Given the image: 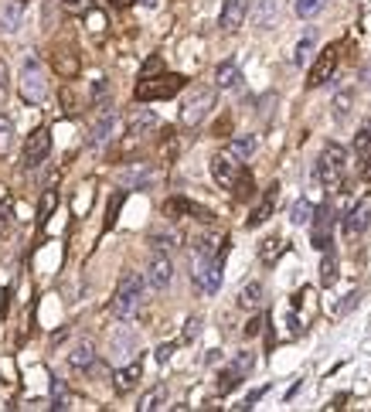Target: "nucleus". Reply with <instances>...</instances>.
Listing matches in <instances>:
<instances>
[{"instance_id": "6e6d98bb", "label": "nucleus", "mask_w": 371, "mask_h": 412, "mask_svg": "<svg viewBox=\"0 0 371 412\" xmlns=\"http://www.w3.org/2000/svg\"><path fill=\"white\" fill-rule=\"evenodd\" d=\"M143 4H147V7H157V0H143Z\"/></svg>"}, {"instance_id": "6ab92c4d", "label": "nucleus", "mask_w": 371, "mask_h": 412, "mask_svg": "<svg viewBox=\"0 0 371 412\" xmlns=\"http://www.w3.org/2000/svg\"><path fill=\"white\" fill-rule=\"evenodd\" d=\"M276 195H279V184H269L266 195H262V201L255 205V212L249 215V222H245L249 229H259L262 222H269V215H273V208H276Z\"/></svg>"}, {"instance_id": "5fc2aeb1", "label": "nucleus", "mask_w": 371, "mask_h": 412, "mask_svg": "<svg viewBox=\"0 0 371 412\" xmlns=\"http://www.w3.org/2000/svg\"><path fill=\"white\" fill-rule=\"evenodd\" d=\"M109 4H113V7H119V11H123V7H130L133 0H109Z\"/></svg>"}, {"instance_id": "f257e3e1", "label": "nucleus", "mask_w": 371, "mask_h": 412, "mask_svg": "<svg viewBox=\"0 0 371 412\" xmlns=\"http://www.w3.org/2000/svg\"><path fill=\"white\" fill-rule=\"evenodd\" d=\"M143 290H147L143 276H140L137 269H126V273L119 276L116 296H113V317L130 320V317L140 310V303H143Z\"/></svg>"}, {"instance_id": "9d476101", "label": "nucleus", "mask_w": 371, "mask_h": 412, "mask_svg": "<svg viewBox=\"0 0 371 412\" xmlns=\"http://www.w3.org/2000/svg\"><path fill=\"white\" fill-rule=\"evenodd\" d=\"M212 177H215V184H221V188H235V181L242 177V160L235 157L232 150L229 154H215L212 157Z\"/></svg>"}, {"instance_id": "49530a36", "label": "nucleus", "mask_w": 371, "mask_h": 412, "mask_svg": "<svg viewBox=\"0 0 371 412\" xmlns=\"http://www.w3.org/2000/svg\"><path fill=\"white\" fill-rule=\"evenodd\" d=\"M7 143H11V123H7V119L0 116V150H4Z\"/></svg>"}, {"instance_id": "cd10ccee", "label": "nucleus", "mask_w": 371, "mask_h": 412, "mask_svg": "<svg viewBox=\"0 0 371 412\" xmlns=\"http://www.w3.org/2000/svg\"><path fill=\"white\" fill-rule=\"evenodd\" d=\"M286 249V242L279 236H269V238H262V246H259V259L262 262H276V255Z\"/></svg>"}, {"instance_id": "37998d69", "label": "nucleus", "mask_w": 371, "mask_h": 412, "mask_svg": "<svg viewBox=\"0 0 371 412\" xmlns=\"http://www.w3.org/2000/svg\"><path fill=\"white\" fill-rule=\"evenodd\" d=\"M160 72H164V61H160V59H157V55H154V59H150V61H147V65H143V72H140V79H150V75H160Z\"/></svg>"}, {"instance_id": "864d4df0", "label": "nucleus", "mask_w": 371, "mask_h": 412, "mask_svg": "<svg viewBox=\"0 0 371 412\" xmlns=\"http://www.w3.org/2000/svg\"><path fill=\"white\" fill-rule=\"evenodd\" d=\"M354 303H358V293H351V296H348V300H344V303H341V307H337V310H341V314H344V310H351Z\"/></svg>"}, {"instance_id": "aec40b11", "label": "nucleus", "mask_w": 371, "mask_h": 412, "mask_svg": "<svg viewBox=\"0 0 371 412\" xmlns=\"http://www.w3.org/2000/svg\"><path fill=\"white\" fill-rule=\"evenodd\" d=\"M279 14H283V0H255L253 18L259 28H273L276 20H279Z\"/></svg>"}, {"instance_id": "423d86ee", "label": "nucleus", "mask_w": 371, "mask_h": 412, "mask_svg": "<svg viewBox=\"0 0 371 412\" xmlns=\"http://www.w3.org/2000/svg\"><path fill=\"white\" fill-rule=\"evenodd\" d=\"M253 368H255V354L253 351H238L232 361H229V368L218 375V392L225 395V392H232V389H238L242 378H249Z\"/></svg>"}, {"instance_id": "603ef678", "label": "nucleus", "mask_w": 371, "mask_h": 412, "mask_svg": "<svg viewBox=\"0 0 371 412\" xmlns=\"http://www.w3.org/2000/svg\"><path fill=\"white\" fill-rule=\"evenodd\" d=\"M171 354H174V344H160V348H157V361H167Z\"/></svg>"}, {"instance_id": "a19ab883", "label": "nucleus", "mask_w": 371, "mask_h": 412, "mask_svg": "<svg viewBox=\"0 0 371 412\" xmlns=\"http://www.w3.org/2000/svg\"><path fill=\"white\" fill-rule=\"evenodd\" d=\"M310 48H313V35H307V38L296 44V65H303V61L310 59Z\"/></svg>"}, {"instance_id": "4be33fe9", "label": "nucleus", "mask_w": 371, "mask_h": 412, "mask_svg": "<svg viewBox=\"0 0 371 412\" xmlns=\"http://www.w3.org/2000/svg\"><path fill=\"white\" fill-rule=\"evenodd\" d=\"M140 375H143V368H140V361H133V365H126V368H119V372L113 375V385H116V392H119V395L133 392V389H137V382H140Z\"/></svg>"}, {"instance_id": "4c0bfd02", "label": "nucleus", "mask_w": 371, "mask_h": 412, "mask_svg": "<svg viewBox=\"0 0 371 412\" xmlns=\"http://www.w3.org/2000/svg\"><path fill=\"white\" fill-rule=\"evenodd\" d=\"M348 113H351V92H341L334 99V119H344Z\"/></svg>"}, {"instance_id": "2eb2a0df", "label": "nucleus", "mask_w": 371, "mask_h": 412, "mask_svg": "<svg viewBox=\"0 0 371 412\" xmlns=\"http://www.w3.org/2000/svg\"><path fill=\"white\" fill-rule=\"evenodd\" d=\"M245 18H249V0H225L218 24H221V31H238L245 24Z\"/></svg>"}, {"instance_id": "a211bd4d", "label": "nucleus", "mask_w": 371, "mask_h": 412, "mask_svg": "<svg viewBox=\"0 0 371 412\" xmlns=\"http://www.w3.org/2000/svg\"><path fill=\"white\" fill-rule=\"evenodd\" d=\"M24 20V4L20 0H0V31L14 35Z\"/></svg>"}, {"instance_id": "79ce46f5", "label": "nucleus", "mask_w": 371, "mask_h": 412, "mask_svg": "<svg viewBox=\"0 0 371 412\" xmlns=\"http://www.w3.org/2000/svg\"><path fill=\"white\" fill-rule=\"evenodd\" d=\"M119 208H123V195H116L113 201H109V215H106V229H113L119 218Z\"/></svg>"}, {"instance_id": "1a4fd4ad", "label": "nucleus", "mask_w": 371, "mask_h": 412, "mask_svg": "<svg viewBox=\"0 0 371 412\" xmlns=\"http://www.w3.org/2000/svg\"><path fill=\"white\" fill-rule=\"evenodd\" d=\"M337 59H341V48L337 44H327L320 55H317V61L310 65V75H307V85L310 89H317V85H324V82L334 75V68H337Z\"/></svg>"}, {"instance_id": "3c124183", "label": "nucleus", "mask_w": 371, "mask_h": 412, "mask_svg": "<svg viewBox=\"0 0 371 412\" xmlns=\"http://www.w3.org/2000/svg\"><path fill=\"white\" fill-rule=\"evenodd\" d=\"M7 310H11V286H7L4 296H0V317H7Z\"/></svg>"}, {"instance_id": "09e8293b", "label": "nucleus", "mask_w": 371, "mask_h": 412, "mask_svg": "<svg viewBox=\"0 0 371 412\" xmlns=\"http://www.w3.org/2000/svg\"><path fill=\"white\" fill-rule=\"evenodd\" d=\"M89 18H92V31H96V35H102V28H106V18H102L99 11H89Z\"/></svg>"}, {"instance_id": "e433bc0d", "label": "nucleus", "mask_w": 371, "mask_h": 412, "mask_svg": "<svg viewBox=\"0 0 371 412\" xmlns=\"http://www.w3.org/2000/svg\"><path fill=\"white\" fill-rule=\"evenodd\" d=\"M92 106H109V102H106V99H109V82L106 79H96L92 82Z\"/></svg>"}, {"instance_id": "a18cd8bd", "label": "nucleus", "mask_w": 371, "mask_h": 412, "mask_svg": "<svg viewBox=\"0 0 371 412\" xmlns=\"http://www.w3.org/2000/svg\"><path fill=\"white\" fill-rule=\"evenodd\" d=\"M197 334H201V320L191 317V320H188V327H184V341H195Z\"/></svg>"}, {"instance_id": "72a5a7b5", "label": "nucleus", "mask_w": 371, "mask_h": 412, "mask_svg": "<svg viewBox=\"0 0 371 412\" xmlns=\"http://www.w3.org/2000/svg\"><path fill=\"white\" fill-rule=\"evenodd\" d=\"M320 283H324V286H334V283H337V259H334V253H327L324 262H320Z\"/></svg>"}, {"instance_id": "5701e85b", "label": "nucleus", "mask_w": 371, "mask_h": 412, "mask_svg": "<svg viewBox=\"0 0 371 412\" xmlns=\"http://www.w3.org/2000/svg\"><path fill=\"white\" fill-rule=\"evenodd\" d=\"M154 184V167L133 164L130 171H123V188H150Z\"/></svg>"}, {"instance_id": "4468645a", "label": "nucleus", "mask_w": 371, "mask_h": 412, "mask_svg": "<svg viewBox=\"0 0 371 412\" xmlns=\"http://www.w3.org/2000/svg\"><path fill=\"white\" fill-rule=\"evenodd\" d=\"M334 222H337V215H334L331 205H320V208L313 212V246H317V249H327V246H331Z\"/></svg>"}, {"instance_id": "c85d7f7f", "label": "nucleus", "mask_w": 371, "mask_h": 412, "mask_svg": "<svg viewBox=\"0 0 371 412\" xmlns=\"http://www.w3.org/2000/svg\"><path fill=\"white\" fill-rule=\"evenodd\" d=\"M55 205H59V191H55V188H48L44 198H41V205H38V225L41 229L48 225V218H51V212H55Z\"/></svg>"}, {"instance_id": "a878e982", "label": "nucleus", "mask_w": 371, "mask_h": 412, "mask_svg": "<svg viewBox=\"0 0 371 412\" xmlns=\"http://www.w3.org/2000/svg\"><path fill=\"white\" fill-rule=\"evenodd\" d=\"M262 293H266L262 283H245V286L238 290V307H242V310H255V307L262 303Z\"/></svg>"}, {"instance_id": "393cba45", "label": "nucleus", "mask_w": 371, "mask_h": 412, "mask_svg": "<svg viewBox=\"0 0 371 412\" xmlns=\"http://www.w3.org/2000/svg\"><path fill=\"white\" fill-rule=\"evenodd\" d=\"M215 82H218V89H235V85L242 82L238 65H235V61H221V65L215 68Z\"/></svg>"}, {"instance_id": "8fccbe9b", "label": "nucleus", "mask_w": 371, "mask_h": 412, "mask_svg": "<svg viewBox=\"0 0 371 412\" xmlns=\"http://www.w3.org/2000/svg\"><path fill=\"white\" fill-rule=\"evenodd\" d=\"M262 324H266V317H255V320H249V327H245V334L253 337V334L262 331Z\"/></svg>"}, {"instance_id": "0eeeda50", "label": "nucleus", "mask_w": 371, "mask_h": 412, "mask_svg": "<svg viewBox=\"0 0 371 412\" xmlns=\"http://www.w3.org/2000/svg\"><path fill=\"white\" fill-rule=\"evenodd\" d=\"M212 106H215V89H195L191 96L184 99V106H181V123L184 126H197L201 119L212 113Z\"/></svg>"}, {"instance_id": "7c9ffc66", "label": "nucleus", "mask_w": 371, "mask_h": 412, "mask_svg": "<svg viewBox=\"0 0 371 412\" xmlns=\"http://www.w3.org/2000/svg\"><path fill=\"white\" fill-rule=\"evenodd\" d=\"M229 150H232L238 160H249L255 154V137H238V140H232V143H229Z\"/></svg>"}, {"instance_id": "c756f323", "label": "nucleus", "mask_w": 371, "mask_h": 412, "mask_svg": "<svg viewBox=\"0 0 371 412\" xmlns=\"http://www.w3.org/2000/svg\"><path fill=\"white\" fill-rule=\"evenodd\" d=\"M51 409H72V395H68V389H65L61 378L51 382Z\"/></svg>"}, {"instance_id": "c03bdc74", "label": "nucleus", "mask_w": 371, "mask_h": 412, "mask_svg": "<svg viewBox=\"0 0 371 412\" xmlns=\"http://www.w3.org/2000/svg\"><path fill=\"white\" fill-rule=\"evenodd\" d=\"M65 4V11H72V14H85V11H92V0H61Z\"/></svg>"}, {"instance_id": "473e14b6", "label": "nucleus", "mask_w": 371, "mask_h": 412, "mask_svg": "<svg viewBox=\"0 0 371 412\" xmlns=\"http://www.w3.org/2000/svg\"><path fill=\"white\" fill-rule=\"evenodd\" d=\"M313 212H317V208H313L310 201L300 198V201L293 205V212H290V218H293V225H307V222H313Z\"/></svg>"}, {"instance_id": "ddd939ff", "label": "nucleus", "mask_w": 371, "mask_h": 412, "mask_svg": "<svg viewBox=\"0 0 371 412\" xmlns=\"http://www.w3.org/2000/svg\"><path fill=\"white\" fill-rule=\"evenodd\" d=\"M171 279H174V262H171V255L157 253L154 259H150V266H147V283H150L154 290H167Z\"/></svg>"}, {"instance_id": "7ed1b4c3", "label": "nucleus", "mask_w": 371, "mask_h": 412, "mask_svg": "<svg viewBox=\"0 0 371 412\" xmlns=\"http://www.w3.org/2000/svg\"><path fill=\"white\" fill-rule=\"evenodd\" d=\"M18 82H20V96L28 99L31 106L44 102V99H48V92H51V85H48V72H44V65H41L35 55H28V59H24Z\"/></svg>"}, {"instance_id": "2f4dec72", "label": "nucleus", "mask_w": 371, "mask_h": 412, "mask_svg": "<svg viewBox=\"0 0 371 412\" xmlns=\"http://www.w3.org/2000/svg\"><path fill=\"white\" fill-rule=\"evenodd\" d=\"M324 7H327V0H296V18L310 20V18H317Z\"/></svg>"}, {"instance_id": "dca6fc26", "label": "nucleus", "mask_w": 371, "mask_h": 412, "mask_svg": "<svg viewBox=\"0 0 371 412\" xmlns=\"http://www.w3.org/2000/svg\"><path fill=\"white\" fill-rule=\"evenodd\" d=\"M371 229V208L368 205H354L344 215V238H361Z\"/></svg>"}, {"instance_id": "39448f33", "label": "nucleus", "mask_w": 371, "mask_h": 412, "mask_svg": "<svg viewBox=\"0 0 371 412\" xmlns=\"http://www.w3.org/2000/svg\"><path fill=\"white\" fill-rule=\"evenodd\" d=\"M221 259L225 255H208V253H195V269L191 279L205 296H215L221 290Z\"/></svg>"}, {"instance_id": "f03ea898", "label": "nucleus", "mask_w": 371, "mask_h": 412, "mask_svg": "<svg viewBox=\"0 0 371 412\" xmlns=\"http://www.w3.org/2000/svg\"><path fill=\"white\" fill-rule=\"evenodd\" d=\"M348 177V150L341 143H327L317 157V181L327 188V191H337Z\"/></svg>"}, {"instance_id": "bb28decb", "label": "nucleus", "mask_w": 371, "mask_h": 412, "mask_svg": "<svg viewBox=\"0 0 371 412\" xmlns=\"http://www.w3.org/2000/svg\"><path fill=\"white\" fill-rule=\"evenodd\" d=\"M164 399H167V389H164V385H154L150 392H147V395H143V399H140V406H137V409H140V412L164 409Z\"/></svg>"}, {"instance_id": "f3484780", "label": "nucleus", "mask_w": 371, "mask_h": 412, "mask_svg": "<svg viewBox=\"0 0 371 412\" xmlns=\"http://www.w3.org/2000/svg\"><path fill=\"white\" fill-rule=\"evenodd\" d=\"M164 215L167 218H181V215H191V218H201V222H212V212L208 208H201L195 201H188V198H171L167 205H164Z\"/></svg>"}, {"instance_id": "f704fd0d", "label": "nucleus", "mask_w": 371, "mask_h": 412, "mask_svg": "<svg viewBox=\"0 0 371 412\" xmlns=\"http://www.w3.org/2000/svg\"><path fill=\"white\" fill-rule=\"evenodd\" d=\"M354 150H358V157L361 160L371 154V123H365V126L358 130V137H354Z\"/></svg>"}, {"instance_id": "ea45409f", "label": "nucleus", "mask_w": 371, "mask_h": 412, "mask_svg": "<svg viewBox=\"0 0 371 412\" xmlns=\"http://www.w3.org/2000/svg\"><path fill=\"white\" fill-rule=\"evenodd\" d=\"M150 242H154V249H171V246H177V236L174 232H167V236H164V232H154Z\"/></svg>"}, {"instance_id": "c9c22d12", "label": "nucleus", "mask_w": 371, "mask_h": 412, "mask_svg": "<svg viewBox=\"0 0 371 412\" xmlns=\"http://www.w3.org/2000/svg\"><path fill=\"white\" fill-rule=\"evenodd\" d=\"M235 201H249V198L255 195V188H253V174H245V171H242V177H238V181H235Z\"/></svg>"}, {"instance_id": "6e6552de", "label": "nucleus", "mask_w": 371, "mask_h": 412, "mask_svg": "<svg viewBox=\"0 0 371 412\" xmlns=\"http://www.w3.org/2000/svg\"><path fill=\"white\" fill-rule=\"evenodd\" d=\"M48 154H51V130L38 126L24 140V167H41L48 160Z\"/></svg>"}, {"instance_id": "b1692460", "label": "nucleus", "mask_w": 371, "mask_h": 412, "mask_svg": "<svg viewBox=\"0 0 371 412\" xmlns=\"http://www.w3.org/2000/svg\"><path fill=\"white\" fill-rule=\"evenodd\" d=\"M157 126H160V119H157L150 109H140V113H133V116H130V133H133V137H140V140L147 137L150 130H157Z\"/></svg>"}, {"instance_id": "de8ad7c7", "label": "nucleus", "mask_w": 371, "mask_h": 412, "mask_svg": "<svg viewBox=\"0 0 371 412\" xmlns=\"http://www.w3.org/2000/svg\"><path fill=\"white\" fill-rule=\"evenodd\" d=\"M229 130H232V119H229V116L215 123V137H229Z\"/></svg>"}, {"instance_id": "58836bf2", "label": "nucleus", "mask_w": 371, "mask_h": 412, "mask_svg": "<svg viewBox=\"0 0 371 412\" xmlns=\"http://www.w3.org/2000/svg\"><path fill=\"white\" fill-rule=\"evenodd\" d=\"M14 225V208H11V201H0V232H7Z\"/></svg>"}, {"instance_id": "9b49d317", "label": "nucleus", "mask_w": 371, "mask_h": 412, "mask_svg": "<svg viewBox=\"0 0 371 412\" xmlns=\"http://www.w3.org/2000/svg\"><path fill=\"white\" fill-rule=\"evenodd\" d=\"M51 68L59 72V79H75L78 72H82L78 52L72 44H55V48H51Z\"/></svg>"}, {"instance_id": "412c9836", "label": "nucleus", "mask_w": 371, "mask_h": 412, "mask_svg": "<svg viewBox=\"0 0 371 412\" xmlns=\"http://www.w3.org/2000/svg\"><path fill=\"white\" fill-rule=\"evenodd\" d=\"M68 368L75 375L92 372V368H96V348H92V344H78L75 351L68 354Z\"/></svg>"}, {"instance_id": "f8f14e48", "label": "nucleus", "mask_w": 371, "mask_h": 412, "mask_svg": "<svg viewBox=\"0 0 371 412\" xmlns=\"http://www.w3.org/2000/svg\"><path fill=\"white\" fill-rule=\"evenodd\" d=\"M116 123H119V113L113 106H102V116L92 123V133H89V147H106L109 140L116 137Z\"/></svg>"}, {"instance_id": "20e7f679", "label": "nucleus", "mask_w": 371, "mask_h": 412, "mask_svg": "<svg viewBox=\"0 0 371 412\" xmlns=\"http://www.w3.org/2000/svg\"><path fill=\"white\" fill-rule=\"evenodd\" d=\"M184 85H188V79H184V75H177V72H160V75H150V79H140L137 89H133V96H137V102L174 99Z\"/></svg>"}]
</instances>
